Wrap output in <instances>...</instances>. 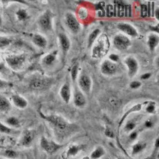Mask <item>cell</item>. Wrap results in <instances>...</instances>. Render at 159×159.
<instances>
[{
	"label": "cell",
	"instance_id": "603a6c76",
	"mask_svg": "<svg viewBox=\"0 0 159 159\" xmlns=\"http://www.w3.org/2000/svg\"><path fill=\"white\" fill-rule=\"evenodd\" d=\"M105 154L104 149L102 147H98L92 152L90 155V158L92 159H99L103 157Z\"/></svg>",
	"mask_w": 159,
	"mask_h": 159
},
{
	"label": "cell",
	"instance_id": "2e32d148",
	"mask_svg": "<svg viewBox=\"0 0 159 159\" xmlns=\"http://www.w3.org/2000/svg\"><path fill=\"white\" fill-rule=\"evenodd\" d=\"M33 43L36 45L37 46L40 48H45L47 46V40L44 36H42V34H36L33 36L32 38Z\"/></svg>",
	"mask_w": 159,
	"mask_h": 159
},
{
	"label": "cell",
	"instance_id": "5bb4252c",
	"mask_svg": "<svg viewBox=\"0 0 159 159\" xmlns=\"http://www.w3.org/2000/svg\"><path fill=\"white\" fill-rule=\"evenodd\" d=\"M60 95L65 103H69L71 99V89L68 83H65L62 85L61 89L60 90Z\"/></svg>",
	"mask_w": 159,
	"mask_h": 159
},
{
	"label": "cell",
	"instance_id": "d4e9b609",
	"mask_svg": "<svg viewBox=\"0 0 159 159\" xmlns=\"http://www.w3.org/2000/svg\"><path fill=\"white\" fill-rule=\"evenodd\" d=\"M16 16L19 21H24L28 18V14L24 9H19L16 12Z\"/></svg>",
	"mask_w": 159,
	"mask_h": 159
},
{
	"label": "cell",
	"instance_id": "8d00e7d4",
	"mask_svg": "<svg viewBox=\"0 0 159 159\" xmlns=\"http://www.w3.org/2000/svg\"><path fill=\"white\" fill-rule=\"evenodd\" d=\"M138 136V133L136 131H133L131 133V134H130V136H129V138H130V140H134V139L137 138Z\"/></svg>",
	"mask_w": 159,
	"mask_h": 159
},
{
	"label": "cell",
	"instance_id": "52a82bcc",
	"mask_svg": "<svg viewBox=\"0 0 159 159\" xmlns=\"http://www.w3.org/2000/svg\"><path fill=\"white\" fill-rule=\"evenodd\" d=\"M117 71L118 65L109 60H105L101 65V72L105 76H113Z\"/></svg>",
	"mask_w": 159,
	"mask_h": 159
},
{
	"label": "cell",
	"instance_id": "484cf974",
	"mask_svg": "<svg viewBox=\"0 0 159 159\" xmlns=\"http://www.w3.org/2000/svg\"><path fill=\"white\" fill-rule=\"evenodd\" d=\"M4 157H7V159H15L18 157L17 152L13 150H7L3 154Z\"/></svg>",
	"mask_w": 159,
	"mask_h": 159
},
{
	"label": "cell",
	"instance_id": "4fadbf2b",
	"mask_svg": "<svg viewBox=\"0 0 159 159\" xmlns=\"http://www.w3.org/2000/svg\"><path fill=\"white\" fill-rule=\"evenodd\" d=\"M58 40H59V43L62 51L64 52H68L69 49H70L71 42L69 38L67 37V35L64 34V33H60L59 34H58Z\"/></svg>",
	"mask_w": 159,
	"mask_h": 159
},
{
	"label": "cell",
	"instance_id": "f546056e",
	"mask_svg": "<svg viewBox=\"0 0 159 159\" xmlns=\"http://www.w3.org/2000/svg\"><path fill=\"white\" fill-rule=\"evenodd\" d=\"M0 132L5 133V134H11V132H12V129L5 126V125L2 124V123H0Z\"/></svg>",
	"mask_w": 159,
	"mask_h": 159
},
{
	"label": "cell",
	"instance_id": "ac0fdd59",
	"mask_svg": "<svg viewBox=\"0 0 159 159\" xmlns=\"http://www.w3.org/2000/svg\"><path fill=\"white\" fill-rule=\"evenodd\" d=\"M85 147H86L85 145H72L68 149L67 152H66V156L67 157H75Z\"/></svg>",
	"mask_w": 159,
	"mask_h": 159
},
{
	"label": "cell",
	"instance_id": "7bdbcfd3",
	"mask_svg": "<svg viewBox=\"0 0 159 159\" xmlns=\"http://www.w3.org/2000/svg\"><path fill=\"white\" fill-rule=\"evenodd\" d=\"M118 159H123V158H118Z\"/></svg>",
	"mask_w": 159,
	"mask_h": 159
},
{
	"label": "cell",
	"instance_id": "f35d334b",
	"mask_svg": "<svg viewBox=\"0 0 159 159\" xmlns=\"http://www.w3.org/2000/svg\"><path fill=\"white\" fill-rule=\"evenodd\" d=\"M154 15H155V17H156V18H157V20H159V9H158V8H157V9H156V10H154Z\"/></svg>",
	"mask_w": 159,
	"mask_h": 159
},
{
	"label": "cell",
	"instance_id": "60d3db41",
	"mask_svg": "<svg viewBox=\"0 0 159 159\" xmlns=\"http://www.w3.org/2000/svg\"><path fill=\"white\" fill-rule=\"evenodd\" d=\"M2 18L0 17V25H2Z\"/></svg>",
	"mask_w": 159,
	"mask_h": 159
},
{
	"label": "cell",
	"instance_id": "ab89813d",
	"mask_svg": "<svg viewBox=\"0 0 159 159\" xmlns=\"http://www.w3.org/2000/svg\"><path fill=\"white\" fill-rule=\"evenodd\" d=\"M145 126H146L147 127H153V123H152L150 121H147L146 123H145Z\"/></svg>",
	"mask_w": 159,
	"mask_h": 159
},
{
	"label": "cell",
	"instance_id": "e0dca14e",
	"mask_svg": "<svg viewBox=\"0 0 159 159\" xmlns=\"http://www.w3.org/2000/svg\"><path fill=\"white\" fill-rule=\"evenodd\" d=\"M11 99H12L14 105L18 108L24 109L27 107V101L22 96H18V95H14V96H12Z\"/></svg>",
	"mask_w": 159,
	"mask_h": 159
},
{
	"label": "cell",
	"instance_id": "8992f818",
	"mask_svg": "<svg viewBox=\"0 0 159 159\" xmlns=\"http://www.w3.org/2000/svg\"><path fill=\"white\" fill-rule=\"evenodd\" d=\"M113 43L116 49L119 50H126L130 45V41L127 36L123 34H118L113 39Z\"/></svg>",
	"mask_w": 159,
	"mask_h": 159
},
{
	"label": "cell",
	"instance_id": "d6986e66",
	"mask_svg": "<svg viewBox=\"0 0 159 159\" xmlns=\"http://www.w3.org/2000/svg\"><path fill=\"white\" fill-rule=\"evenodd\" d=\"M57 51L53 52H51V53H49L48 55L45 57L42 60V63H43L44 65L45 66H50L52 64L54 63L55 61H56L57 58Z\"/></svg>",
	"mask_w": 159,
	"mask_h": 159
},
{
	"label": "cell",
	"instance_id": "83f0119b",
	"mask_svg": "<svg viewBox=\"0 0 159 159\" xmlns=\"http://www.w3.org/2000/svg\"><path fill=\"white\" fill-rule=\"evenodd\" d=\"M7 123L10 126L12 127H18L19 125V122H18V119L15 117H10L7 119Z\"/></svg>",
	"mask_w": 159,
	"mask_h": 159
},
{
	"label": "cell",
	"instance_id": "ba28073f",
	"mask_svg": "<svg viewBox=\"0 0 159 159\" xmlns=\"http://www.w3.org/2000/svg\"><path fill=\"white\" fill-rule=\"evenodd\" d=\"M92 80L90 76L86 74H82L78 80V85L80 89L84 93H89L92 89Z\"/></svg>",
	"mask_w": 159,
	"mask_h": 159
},
{
	"label": "cell",
	"instance_id": "5b68a950",
	"mask_svg": "<svg viewBox=\"0 0 159 159\" xmlns=\"http://www.w3.org/2000/svg\"><path fill=\"white\" fill-rule=\"evenodd\" d=\"M40 145H41V147H42V150H45L46 153L49 154H54L55 152L57 151L61 147V145L52 141H49L45 137H42L41 141H40Z\"/></svg>",
	"mask_w": 159,
	"mask_h": 159
},
{
	"label": "cell",
	"instance_id": "cb8c5ba5",
	"mask_svg": "<svg viewBox=\"0 0 159 159\" xmlns=\"http://www.w3.org/2000/svg\"><path fill=\"white\" fill-rule=\"evenodd\" d=\"M147 147V144L144 143H138L134 144L132 147V154L135 155V154H139L140 152L143 151L145 149V147Z\"/></svg>",
	"mask_w": 159,
	"mask_h": 159
},
{
	"label": "cell",
	"instance_id": "7402d4cb",
	"mask_svg": "<svg viewBox=\"0 0 159 159\" xmlns=\"http://www.w3.org/2000/svg\"><path fill=\"white\" fill-rule=\"evenodd\" d=\"M100 33H101V31H100L99 29H95L94 30H92L91 32V34L89 36V38H88V47L90 48L93 45V43H94L95 41L98 38Z\"/></svg>",
	"mask_w": 159,
	"mask_h": 159
},
{
	"label": "cell",
	"instance_id": "836d02e7",
	"mask_svg": "<svg viewBox=\"0 0 159 159\" xmlns=\"http://www.w3.org/2000/svg\"><path fill=\"white\" fill-rule=\"evenodd\" d=\"M105 135L107 136V137L109 138H114V132L112 131L111 130L110 128H108V127H107L106 128V130H105Z\"/></svg>",
	"mask_w": 159,
	"mask_h": 159
},
{
	"label": "cell",
	"instance_id": "1f68e13d",
	"mask_svg": "<svg viewBox=\"0 0 159 159\" xmlns=\"http://www.w3.org/2000/svg\"><path fill=\"white\" fill-rule=\"evenodd\" d=\"M141 82L140 81H137V80H134V81H132L131 83L130 84V89H137L141 87Z\"/></svg>",
	"mask_w": 159,
	"mask_h": 159
},
{
	"label": "cell",
	"instance_id": "30bf717a",
	"mask_svg": "<svg viewBox=\"0 0 159 159\" xmlns=\"http://www.w3.org/2000/svg\"><path fill=\"white\" fill-rule=\"evenodd\" d=\"M125 64L128 69V75L130 77H134L139 71V63L133 57H128L125 59Z\"/></svg>",
	"mask_w": 159,
	"mask_h": 159
},
{
	"label": "cell",
	"instance_id": "8fae6325",
	"mask_svg": "<svg viewBox=\"0 0 159 159\" xmlns=\"http://www.w3.org/2000/svg\"><path fill=\"white\" fill-rule=\"evenodd\" d=\"M34 136L35 132L33 130H25L22 136V139L20 140V143L25 147H30L34 139Z\"/></svg>",
	"mask_w": 159,
	"mask_h": 159
},
{
	"label": "cell",
	"instance_id": "d590c367",
	"mask_svg": "<svg viewBox=\"0 0 159 159\" xmlns=\"http://www.w3.org/2000/svg\"><path fill=\"white\" fill-rule=\"evenodd\" d=\"M8 86V83L7 81H4L0 79V90L5 89Z\"/></svg>",
	"mask_w": 159,
	"mask_h": 159
},
{
	"label": "cell",
	"instance_id": "f1b7e54d",
	"mask_svg": "<svg viewBox=\"0 0 159 159\" xmlns=\"http://www.w3.org/2000/svg\"><path fill=\"white\" fill-rule=\"evenodd\" d=\"M11 40L3 37H0V48L7 47L11 44Z\"/></svg>",
	"mask_w": 159,
	"mask_h": 159
},
{
	"label": "cell",
	"instance_id": "74e56055",
	"mask_svg": "<svg viewBox=\"0 0 159 159\" xmlns=\"http://www.w3.org/2000/svg\"><path fill=\"white\" fill-rule=\"evenodd\" d=\"M150 77V72H147V73H144L143 76H141L142 80H147L148 78Z\"/></svg>",
	"mask_w": 159,
	"mask_h": 159
},
{
	"label": "cell",
	"instance_id": "44dd1931",
	"mask_svg": "<svg viewBox=\"0 0 159 159\" xmlns=\"http://www.w3.org/2000/svg\"><path fill=\"white\" fill-rule=\"evenodd\" d=\"M159 38L157 34H151L149 36L148 38V45L150 50H154L155 48L158 45Z\"/></svg>",
	"mask_w": 159,
	"mask_h": 159
},
{
	"label": "cell",
	"instance_id": "4316f807",
	"mask_svg": "<svg viewBox=\"0 0 159 159\" xmlns=\"http://www.w3.org/2000/svg\"><path fill=\"white\" fill-rule=\"evenodd\" d=\"M78 69H79V65H78V64H76L72 66V69H71V77H72V81H75L76 77H77Z\"/></svg>",
	"mask_w": 159,
	"mask_h": 159
},
{
	"label": "cell",
	"instance_id": "6da1fadb",
	"mask_svg": "<svg viewBox=\"0 0 159 159\" xmlns=\"http://www.w3.org/2000/svg\"><path fill=\"white\" fill-rule=\"evenodd\" d=\"M42 116L43 119H46L54 128L55 131L57 133V135L59 137L65 138L66 136L72 134L74 131H76V129H77V127L76 125H73L72 123H68L64 118L58 116Z\"/></svg>",
	"mask_w": 159,
	"mask_h": 159
},
{
	"label": "cell",
	"instance_id": "9c48e42d",
	"mask_svg": "<svg viewBox=\"0 0 159 159\" xmlns=\"http://www.w3.org/2000/svg\"><path fill=\"white\" fill-rule=\"evenodd\" d=\"M38 25L42 30L48 31L52 29V22H51L50 12L47 11L45 12L38 19Z\"/></svg>",
	"mask_w": 159,
	"mask_h": 159
},
{
	"label": "cell",
	"instance_id": "ffe728a7",
	"mask_svg": "<svg viewBox=\"0 0 159 159\" xmlns=\"http://www.w3.org/2000/svg\"><path fill=\"white\" fill-rule=\"evenodd\" d=\"M11 105L7 98L0 96V111L7 112L11 110Z\"/></svg>",
	"mask_w": 159,
	"mask_h": 159
},
{
	"label": "cell",
	"instance_id": "7c38bea8",
	"mask_svg": "<svg viewBox=\"0 0 159 159\" xmlns=\"http://www.w3.org/2000/svg\"><path fill=\"white\" fill-rule=\"evenodd\" d=\"M118 29L119 30H121L125 34L129 35L130 37H137L138 36V32L136 30L134 26H132L131 25L127 23H124V22H120L118 24Z\"/></svg>",
	"mask_w": 159,
	"mask_h": 159
},
{
	"label": "cell",
	"instance_id": "b9f144b4",
	"mask_svg": "<svg viewBox=\"0 0 159 159\" xmlns=\"http://www.w3.org/2000/svg\"><path fill=\"white\" fill-rule=\"evenodd\" d=\"M82 159H89V157H83Z\"/></svg>",
	"mask_w": 159,
	"mask_h": 159
},
{
	"label": "cell",
	"instance_id": "d6a6232c",
	"mask_svg": "<svg viewBox=\"0 0 159 159\" xmlns=\"http://www.w3.org/2000/svg\"><path fill=\"white\" fill-rule=\"evenodd\" d=\"M119 56L116 54H111L110 56H109V61H111L114 62V63H116V62H118L119 61Z\"/></svg>",
	"mask_w": 159,
	"mask_h": 159
},
{
	"label": "cell",
	"instance_id": "e575fe53",
	"mask_svg": "<svg viewBox=\"0 0 159 159\" xmlns=\"http://www.w3.org/2000/svg\"><path fill=\"white\" fill-rule=\"evenodd\" d=\"M147 111L149 113H154L155 112V106L154 104L148 105V107H147Z\"/></svg>",
	"mask_w": 159,
	"mask_h": 159
},
{
	"label": "cell",
	"instance_id": "7a4b0ae2",
	"mask_svg": "<svg viewBox=\"0 0 159 159\" xmlns=\"http://www.w3.org/2000/svg\"><path fill=\"white\" fill-rule=\"evenodd\" d=\"M65 22L68 29L72 34H76L80 30V24L77 18L75 17L74 15H72V13H68L67 15H65Z\"/></svg>",
	"mask_w": 159,
	"mask_h": 159
},
{
	"label": "cell",
	"instance_id": "3957f363",
	"mask_svg": "<svg viewBox=\"0 0 159 159\" xmlns=\"http://www.w3.org/2000/svg\"><path fill=\"white\" fill-rule=\"evenodd\" d=\"M52 80L45 78H34L30 82V88L35 91H43L50 86Z\"/></svg>",
	"mask_w": 159,
	"mask_h": 159
},
{
	"label": "cell",
	"instance_id": "4dcf8cb0",
	"mask_svg": "<svg viewBox=\"0 0 159 159\" xmlns=\"http://www.w3.org/2000/svg\"><path fill=\"white\" fill-rule=\"evenodd\" d=\"M134 127H135V123H134V122L129 121L126 124V126H125V130H127V131H130V130H134Z\"/></svg>",
	"mask_w": 159,
	"mask_h": 159
},
{
	"label": "cell",
	"instance_id": "9a60e30c",
	"mask_svg": "<svg viewBox=\"0 0 159 159\" xmlns=\"http://www.w3.org/2000/svg\"><path fill=\"white\" fill-rule=\"evenodd\" d=\"M73 101H74L75 106L77 107H85V105L87 103V100H86L84 95L80 92H76V93L74 94Z\"/></svg>",
	"mask_w": 159,
	"mask_h": 159
},
{
	"label": "cell",
	"instance_id": "277c9868",
	"mask_svg": "<svg viewBox=\"0 0 159 159\" xmlns=\"http://www.w3.org/2000/svg\"><path fill=\"white\" fill-rule=\"evenodd\" d=\"M25 61V57L24 55H11L6 57V61L8 66L11 69H20L23 65Z\"/></svg>",
	"mask_w": 159,
	"mask_h": 159
}]
</instances>
